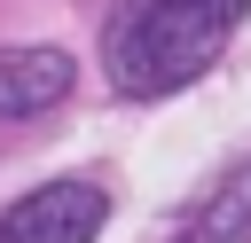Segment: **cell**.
Wrapping results in <instances>:
<instances>
[{
    "mask_svg": "<svg viewBox=\"0 0 251 243\" xmlns=\"http://www.w3.org/2000/svg\"><path fill=\"white\" fill-rule=\"evenodd\" d=\"M251 0H118L102 63L126 94H173L220 63Z\"/></svg>",
    "mask_w": 251,
    "mask_h": 243,
    "instance_id": "1",
    "label": "cell"
},
{
    "mask_svg": "<svg viewBox=\"0 0 251 243\" xmlns=\"http://www.w3.org/2000/svg\"><path fill=\"white\" fill-rule=\"evenodd\" d=\"M94 227H102V188L94 180H47L0 219V243H94Z\"/></svg>",
    "mask_w": 251,
    "mask_h": 243,
    "instance_id": "2",
    "label": "cell"
},
{
    "mask_svg": "<svg viewBox=\"0 0 251 243\" xmlns=\"http://www.w3.org/2000/svg\"><path fill=\"white\" fill-rule=\"evenodd\" d=\"M71 94V55L63 47H0V118L55 110Z\"/></svg>",
    "mask_w": 251,
    "mask_h": 243,
    "instance_id": "3",
    "label": "cell"
},
{
    "mask_svg": "<svg viewBox=\"0 0 251 243\" xmlns=\"http://www.w3.org/2000/svg\"><path fill=\"white\" fill-rule=\"evenodd\" d=\"M173 243H251V157H235V165L212 180V196L180 219Z\"/></svg>",
    "mask_w": 251,
    "mask_h": 243,
    "instance_id": "4",
    "label": "cell"
}]
</instances>
